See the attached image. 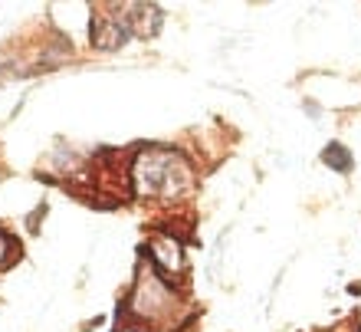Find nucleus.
<instances>
[{"mask_svg":"<svg viewBox=\"0 0 361 332\" xmlns=\"http://www.w3.org/2000/svg\"><path fill=\"white\" fill-rule=\"evenodd\" d=\"M135 184L142 198H174L190 184V168L168 148L142 152L135 162Z\"/></svg>","mask_w":361,"mask_h":332,"instance_id":"1","label":"nucleus"},{"mask_svg":"<svg viewBox=\"0 0 361 332\" xmlns=\"http://www.w3.org/2000/svg\"><path fill=\"white\" fill-rule=\"evenodd\" d=\"M325 162L332 165V168H338V171H348L352 158L342 152V145H329V152H325Z\"/></svg>","mask_w":361,"mask_h":332,"instance_id":"2","label":"nucleus"}]
</instances>
